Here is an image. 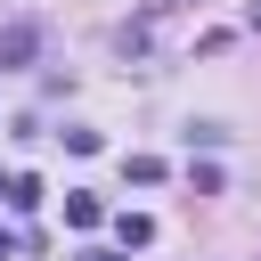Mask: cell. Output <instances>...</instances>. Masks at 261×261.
<instances>
[{"instance_id":"cell-8","label":"cell","mask_w":261,"mask_h":261,"mask_svg":"<svg viewBox=\"0 0 261 261\" xmlns=\"http://www.w3.org/2000/svg\"><path fill=\"white\" fill-rule=\"evenodd\" d=\"M73 261H122V253H106V245H82V253H73Z\"/></svg>"},{"instance_id":"cell-3","label":"cell","mask_w":261,"mask_h":261,"mask_svg":"<svg viewBox=\"0 0 261 261\" xmlns=\"http://www.w3.org/2000/svg\"><path fill=\"white\" fill-rule=\"evenodd\" d=\"M114 237H122V253H139V245H155V220L147 212H114Z\"/></svg>"},{"instance_id":"cell-4","label":"cell","mask_w":261,"mask_h":261,"mask_svg":"<svg viewBox=\"0 0 261 261\" xmlns=\"http://www.w3.org/2000/svg\"><path fill=\"white\" fill-rule=\"evenodd\" d=\"M155 49V16H139V24H122V57H147Z\"/></svg>"},{"instance_id":"cell-6","label":"cell","mask_w":261,"mask_h":261,"mask_svg":"<svg viewBox=\"0 0 261 261\" xmlns=\"http://www.w3.org/2000/svg\"><path fill=\"white\" fill-rule=\"evenodd\" d=\"M8 204H16V212H33V204H41V179H33V171H16V179H8Z\"/></svg>"},{"instance_id":"cell-1","label":"cell","mask_w":261,"mask_h":261,"mask_svg":"<svg viewBox=\"0 0 261 261\" xmlns=\"http://www.w3.org/2000/svg\"><path fill=\"white\" fill-rule=\"evenodd\" d=\"M41 57V16H16V24H0V73H24Z\"/></svg>"},{"instance_id":"cell-2","label":"cell","mask_w":261,"mask_h":261,"mask_svg":"<svg viewBox=\"0 0 261 261\" xmlns=\"http://www.w3.org/2000/svg\"><path fill=\"white\" fill-rule=\"evenodd\" d=\"M98 220H106V204L90 188H65V228H98Z\"/></svg>"},{"instance_id":"cell-7","label":"cell","mask_w":261,"mask_h":261,"mask_svg":"<svg viewBox=\"0 0 261 261\" xmlns=\"http://www.w3.org/2000/svg\"><path fill=\"white\" fill-rule=\"evenodd\" d=\"M188 188L196 196H220V163H188Z\"/></svg>"},{"instance_id":"cell-11","label":"cell","mask_w":261,"mask_h":261,"mask_svg":"<svg viewBox=\"0 0 261 261\" xmlns=\"http://www.w3.org/2000/svg\"><path fill=\"white\" fill-rule=\"evenodd\" d=\"M0 204H8V179H0Z\"/></svg>"},{"instance_id":"cell-9","label":"cell","mask_w":261,"mask_h":261,"mask_svg":"<svg viewBox=\"0 0 261 261\" xmlns=\"http://www.w3.org/2000/svg\"><path fill=\"white\" fill-rule=\"evenodd\" d=\"M8 253H16V237H8V228H0V261H8Z\"/></svg>"},{"instance_id":"cell-10","label":"cell","mask_w":261,"mask_h":261,"mask_svg":"<svg viewBox=\"0 0 261 261\" xmlns=\"http://www.w3.org/2000/svg\"><path fill=\"white\" fill-rule=\"evenodd\" d=\"M245 24H253V33H261V0H253V8H245Z\"/></svg>"},{"instance_id":"cell-5","label":"cell","mask_w":261,"mask_h":261,"mask_svg":"<svg viewBox=\"0 0 261 261\" xmlns=\"http://www.w3.org/2000/svg\"><path fill=\"white\" fill-rule=\"evenodd\" d=\"M122 171H130V188H155V179H163V155H130Z\"/></svg>"}]
</instances>
